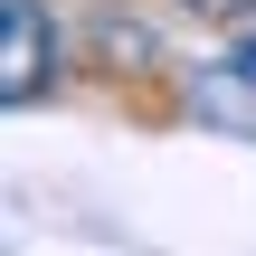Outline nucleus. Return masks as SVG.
<instances>
[{
  "label": "nucleus",
  "mask_w": 256,
  "mask_h": 256,
  "mask_svg": "<svg viewBox=\"0 0 256 256\" xmlns=\"http://www.w3.org/2000/svg\"><path fill=\"white\" fill-rule=\"evenodd\" d=\"M190 10H209V19H247L256 0H190Z\"/></svg>",
  "instance_id": "obj_2"
},
{
  "label": "nucleus",
  "mask_w": 256,
  "mask_h": 256,
  "mask_svg": "<svg viewBox=\"0 0 256 256\" xmlns=\"http://www.w3.org/2000/svg\"><path fill=\"white\" fill-rule=\"evenodd\" d=\"M48 66H57V28H48V10H38V0H0V95L28 104V95L48 86Z\"/></svg>",
  "instance_id": "obj_1"
}]
</instances>
